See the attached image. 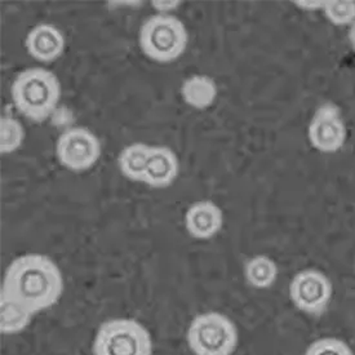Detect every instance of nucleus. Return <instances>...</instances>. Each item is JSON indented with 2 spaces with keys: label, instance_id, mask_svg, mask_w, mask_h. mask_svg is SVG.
Instances as JSON below:
<instances>
[{
  "label": "nucleus",
  "instance_id": "f257e3e1",
  "mask_svg": "<svg viewBox=\"0 0 355 355\" xmlns=\"http://www.w3.org/2000/svg\"><path fill=\"white\" fill-rule=\"evenodd\" d=\"M64 291V275L56 261L42 253H26L16 257L4 271L0 295L37 315L57 305Z\"/></svg>",
  "mask_w": 355,
  "mask_h": 355
},
{
  "label": "nucleus",
  "instance_id": "f03ea898",
  "mask_svg": "<svg viewBox=\"0 0 355 355\" xmlns=\"http://www.w3.org/2000/svg\"><path fill=\"white\" fill-rule=\"evenodd\" d=\"M61 83L55 73L44 67L21 71L10 87L15 107L28 121L46 122L61 100Z\"/></svg>",
  "mask_w": 355,
  "mask_h": 355
},
{
  "label": "nucleus",
  "instance_id": "7ed1b4c3",
  "mask_svg": "<svg viewBox=\"0 0 355 355\" xmlns=\"http://www.w3.org/2000/svg\"><path fill=\"white\" fill-rule=\"evenodd\" d=\"M189 33L181 19L173 15L157 13L144 21L139 31L142 53L158 64L178 60L187 51Z\"/></svg>",
  "mask_w": 355,
  "mask_h": 355
},
{
  "label": "nucleus",
  "instance_id": "20e7f679",
  "mask_svg": "<svg viewBox=\"0 0 355 355\" xmlns=\"http://www.w3.org/2000/svg\"><path fill=\"white\" fill-rule=\"evenodd\" d=\"M187 343L194 355H233L239 344V332L224 313L206 311L190 322Z\"/></svg>",
  "mask_w": 355,
  "mask_h": 355
},
{
  "label": "nucleus",
  "instance_id": "39448f33",
  "mask_svg": "<svg viewBox=\"0 0 355 355\" xmlns=\"http://www.w3.org/2000/svg\"><path fill=\"white\" fill-rule=\"evenodd\" d=\"M154 345L149 329L132 318L103 322L94 335V355H153Z\"/></svg>",
  "mask_w": 355,
  "mask_h": 355
},
{
  "label": "nucleus",
  "instance_id": "423d86ee",
  "mask_svg": "<svg viewBox=\"0 0 355 355\" xmlns=\"http://www.w3.org/2000/svg\"><path fill=\"white\" fill-rule=\"evenodd\" d=\"M291 302L304 314L323 315L334 297V284L323 271L304 269L293 275L288 287Z\"/></svg>",
  "mask_w": 355,
  "mask_h": 355
},
{
  "label": "nucleus",
  "instance_id": "0eeeda50",
  "mask_svg": "<svg viewBox=\"0 0 355 355\" xmlns=\"http://www.w3.org/2000/svg\"><path fill=\"white\" fill-rule=\"evenodd\" d=\"M103 146L100 139L85 127H71L62 132L56 142V157L64 168L85 172L100 160Z\"/></svg>",
  "mask_w": 355,
  "mask_h": 355
},
{
  "label": "nucleus",
  "instance_id": "6e6552de",
  "mask_svg": "<svg viewBox=\"0 0 355 355\" xmlns=\"http://www.w3.org/2000/svg\"><path fill=\"white\" fill-rule=\"evenodd\" d=\"M308 139L310 145L323 154H335L344 148L347 130L337 105L326 103L319 106L309 123Z\"/></svg>",
  "mask_w": 355,
  "mask_h": 355
},
{
  "label": "nucleus",
  "instance_id": "1a4fd4ad",
  "mask_svg": "<svg viewBox=\"0 0 355 355\" xmlns=\"http://www.w3.org/2000/svg\"><path fill=\"white\" fill-rule=\"evenodd\" d=\"M224 226V212L214 200H198L187 208L185 229L198 241L212 239Z\"/></svg>",
  "mask_w": 355,
  "mask_h": 355
},
{
  "label": "nucleus",
  "instance_id": "9d476101",
  "mask_svg": "<svg viewBox=\"0 0 355 355\" xmlns=\"http://www.w3.org/2000/svg\"><path fill=\"white\" fill-rule=\"evenodd\" d=\"M66 40L60 28L52 24H37L25 39L28 55L42 64L58 60L65 51Z\"/></svg>",
  "mask_w": 355,
  "mask_h": 355
},
{
  "label": "nucleus",
  "instance_id": "9b49d317",
  "mask_svg": "<svg viewBox=\"0 0 355 355\" xmlns=\"http://www.w3.org/2000/svg\"><path fill=\"white\" fill-rule=\"evenodd\" d=\"M180 175V160L168 146H151L144 182L153 189L171 187Z\"/></svg>",
  "mask_w": 355,
  "mask_h": 355
},
{
  "label": "nucleus",
  "instance_id": "f8f14e48",
  "mask_svg": "<svg viewBox=\"0 0 355 355\" xmlns=\"http://www.w3.org/2000/svg\"><path fill=\"white\" fill-rule=\"evenodd\" d=\"M180 94L187 106L196 110L209 109L218 96V88L214 78L205 74L189 76L180 88Z\"/></svg>",
  "mask_w": 355,
  "mask_h": 355
},
{
  "label": "nucleus",
  "instance_id": "ddd939ff",
  "mask_svg": "<svg viewBox=\"0 0 355 355\" xmlns=\"http://www.w3.org/2000/svg\"><path fill=\"white\" fill-rule=\"evenodd\" d=\"M35 314L17 301L0 295V332L4 336L19 335L31 324Z\"/></svg>",
  "mask_w": 355,
  "mask_h": 355
},
{
  "label": "nucleus",
  "instance_id": "4468645a",
  "mask_svg": "<svg viewBox=\"0 0 355 355\" xmlns=\"http://www.w3.org/2000/svg\"><path fill=\"white\" fill-rule=\"evenodd\" d=\"M151 145L133 142L123 148L118 155V166L123 176L133 182H144Z\"/></svg>",
  "mask_w": 355,
  "mask_h": 355
},
{
  "label": "nucleus",
  "instance_id": "2eb2a0df",
  "mask_svg": "<svg viewBox=\"0 0 355 355\" xmlns=\"http://www.w3.org/2000/svg\"><path fill=\"white\" fill-rule=\"evenodd\" d=\"M244 279L256 290L270 288L278 279V266L269 256L257 254L244 263Z\"/></svg>",
  "mask_w": 355,
  "mask_h": 355
},
{
  "label": "nucleus",
  "instance_id": "dca6fc26",
  "mask_svg": "<svg viewBox=\"0 0 355 355\" xmlns=\"http://www.w3.org/2000/svg\"><path fill=\"white\" fill-rule=\"evenodd\" d=\"M26 132L22 123L12 115H3L0 119V153L10 155L17 151L25 141Z\"/></svg>",
  "mask_w": 355,
  "mask_h": 355
},
{
  "label": "nucleus",
  "instance_id": "f3484780",
  "mask_svg": "<svg viewBox=\"0 0 355 355\" xmlns=\"http://www.w3.org/2000/svg\"><path fill=\"white\" fill-rule=\"evenodd\" d=\"M322 10L324 17L335 26H352L355 22L353 0H326Z\"/></svg>",
  "mask_w": 355,
  "mask_h": 355
},
{
  "label": "nucleus",
  "instance_id": "a211bd4d",
  "mask_svg": "<svg viewBox=\"0 0 355 355\" xmlns=\"http://www.w3.org/2000/svg\"><path fill=\"white\" fill-rule=\"evenodd\" d=\"M302 355H355L350 345L337 337H320L309 344Z\"/></svg>",
  "mask_w": 355,
  "mask_h": 355
},
{
  "label": "nucleus",
  "instance_id": "6ab92c4d",
  "mask_svg": "<svg viewBox=\"0 0 355 355\" xmlns=\"http://www.w3.org/2000/svg\"><path fill=\"white\" fill-rule=\"evenodd\" d=\"M151 6L154 10H157L160 15H171V12L178 10L181 6V1L175 0V1H169V0H154L151 1Z\"/></svg>",
  "mask_w": 355,
  "mask_h": 355
},
{
  "label": "nucleus",
  "instance_id": "aec40b11",
  "mask_svg": "<svg viewBox=\"0 0 355 355\" xmlns=\"http://www.w3.org/2000/svg\"><path fill=\"white\" fill-rule=\"evenodd\" d=\"M324 1H311V0H305V1H293L296 7H299L302 10H318L323 8Z\"/></svg>",
  "mask_w": 355,
  "mask_h": 355
},
{
  "label": "nucleus",
  "instance_id": "412c9836",
  "mask_svg": "<svg viewBox=\"0 0 355 355\" xmlns=\"http://www.w3.org/2000/svg\"><path fill=\"white\" fill-rule=\"evenodd\" d=\"M347 39H349V43L353 48V51L355 52V22L349 28V33H347Z\"/></svg>",
  "mask_w": 355,
  "mask_h": 355
}]
</instances>
